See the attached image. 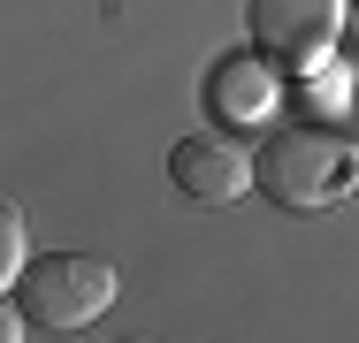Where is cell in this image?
Instances as JSON below:
<instances>
[{
	"label": "cell",
	"mask_w": 359,
	"mask_h": 343,
	"mask_svg": "<svg viewBox=\"0 0 359 343\" xmlns=\"http://www.w3.org/2000/svg\"><path fill=\"white\" fill-rule=\"evenodd\" d=\"M283 107V76H276V54H222L207 69V115L222 130H252Z\"/></svg>",
	"instance_id": "obj_5"
},
{
	"label": "cell",
	"mask_w": 359,
	"mask_h": 343,
	"mask_svg": "<svg viewBox=\"0 0 359 343\" xmlns=\"http://www.w3.org/2000/svg\"><path fill=\"white\" fill-rule=\"evenodd\" d=\"M168 183H176V199H191V206H237L252 183H260V168H252V153H245L237 137L199 130V137H176Z\"/></svg>",
	"instance_id": "obj_4"
},
{
	"label": "cell",
	"mask_w": 359,
	"mask_h": 343,
	"mask_svg": "<svg viewBox=\"0 0 359 343\" xmlns=\"http://www.w3.org/2000/svg\"><path fill=\"white\" fill-rule=\"evenodd\" d=\"M23 267H31V252H23V206H0V282H15Z\"/></svg>",
	"instance_id": "obj_7"
},
{
	"label": "cell",
	"mask_w": 359,
	"mask_h": 343,
	"mask_svg": "<svg viewBox=\"0 0 359 343\" xmlns=\"http://www.w3.org/2000/svg\"><path fill=\"white\" fill-rule=\"evenodd\" d=\"M245 23H252L260 54H276L290 69H321L344 31V0H245Z\"/></svg>",
	"instance_id": "obj_3"
},
{
	"label": "cell",
	"mask_w": 359,
	"mask_h": 343,
	"mask_svg": "<svg viewBox=\"0 0 359 343\" xmlns=\"http://www.w3.org/2000/svg\"><path fill=\"white\" fill-rule=\"evenodd\" d=\"M352 99H359V92H352V69H321V76L298 92L306 115H329V107H352Z\"/></svg>",
	"instance_id": "obj_6"
},
{
	"label": "cell",
	"mask_w": 359,
	"mask_h": 343,
	"mask_svg": "<svg viewBox=\"0 0 359 343\" xmlns=\"http://www.w3.org/2000/svg\"><path fill=\"white\" fill-rule=\"evenodd\" d=\"M8 298L31 313V328L76 336V328H92L115 305V267L92 260V252H46V260H31V267L8 282Z\"/></svg>",
	"instance_id": "obj_2"
},
{
	"label": "cell",
	"mask_w": 359,
	"mask_h": 343,
	"mask_svg": "<svg viewBox=\"0 0 359 343\" xmlns=\"http://www.w3.org/2000/svg\"><path fill=\"white\" fill-rule=\"evenodd\" d=\"M252 168H260V191L283 206V214H329V206H344L359 191V145L337 137L329 122H290V130H276L252 153Z\"/></svg>",
	"instance_id": "obj_1"
},
{
	"label": "cell",
	"mask_w": 359,
	"mask_h": 343,
	"mask_svg": "<svg viewBox=\"0 0 359 343\" xmlns=\"http://www.w3.org/2000/svg\"><path fill=\"white\" fill-rule=\"evenodd\" d=\"M352 8H359V0H352Z\"/></svg>",
	"instance_id": "obj_8"
}]
</instances>
